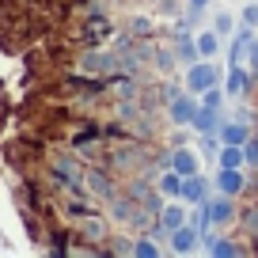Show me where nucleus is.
<instances>
[{"label":"nucleus","mask_w":258,"mask_h":258,"mask_svg":"<svg viewBox=\"0 0 258 258\" xmlns=\"http://www.w3.org/2000/svg\"><path fill=\"white\" fill-rule=\"evenodd\" d=\"M217 84H224V73H220V64L213 57H198L194 64H186V91L202 95V91L217 88Z\"/></svg>","instance_id":"nucleus-1"},{"label":"nucleus","mask_w":258,"mask_h":258,"mask_svg":"<svg viewBox=\"0 0 258 258\" xmlns=\"http://www.w3.org/2000/svg\"><path fill=\"white\" fill-rule=\"evenodd\" d=\"M190 224V209H186L182 198H167V202L160 205V213H156V228H160L163 235H171L175 228Z\"/></svg>","instance_id":"nucleus-2"},{"label":"nucleus","mask_w":258,"mask_h":258,"mask_svg":"<svg viewBox=\"0 0 258 258\" xmlns=\"http://www.w3.org/2000/svg\"><path fill=\"white\" fill-rule=\"evenodd\" d=\"M209 228L213 232H220V228H232L235 220H239V205H235V198H228V194H220V198H209Z\"/></svg>","instance_id":"nucleus-3"},{"label":"nucleus","mask_w":258,"mask_h":258,"mask_svg":"<svg viewBox=\"0 0 258 258\" xmlns=\"http://www.w3.org/2000/svg\"><path fill=\"white\" fill-rule=\"evenodd\" d=\"M198 106H202V99L194 95V91H178V95L167 103V118L175 121V125H190L194 114H198Z\"/></svg>","instance_id":"nucleus-4"},{"label":"nucleus","mask_w":258,"mask_h":258,"mask_svg":"<svg viewBox=\"0 0 258 258\" xmlns=\"http://www.w3.org/2000/svg\"><path fill=\"white\" fill-rule=\"evenodd\" d=\"M254 88V76H250V64H228V76H224V91L232 99H243L250 95Z\"/></svg>","instance_id":"nucleus-5"},{"label":"nucleus","mask_w":258,"mask_h":258,"mask_svg":"<svg viewBox=\"0 0 258 258\" xmlns=\"http://www.w3.org/2000/svg\"><path fill=\"white\" fill-rule=\"evenodd\" d=\"M213 186H217V194H228V198H239L243 190H247V175H243V167H220L217 178H213Z\"/></svg>","instance_id":"nucleus-6"},{"label":"nucleus","mask_w":258,"mask_h":258,"mask_svg":"<svg viewBox=\"0 0 258 258\" xmlns=\"http://www.w3.org/2000/svg\"><path fill=\"white\" fill-rule=\"evenodd\" d=\"M250 121L247 118H232V121H220V129H217V137H220V145H247L250 141Z\"/></svg>","instance_id":"nucleus-7"},{"label":"nucleus","mask_w":258,"mask_h":258,"mask_svg":"<svg viewBox=\"0 0 258 258\" xmlns=\"http://www.w3.org/2000/svg\"><path fill=\"white\" fill-rule=\"evenodd\" d=\"M114 64H118V53H110V49H91V53L80 57V73L99 76V73H110Z\"/></svg>","instance_id":"nucleus-8"},{"label":"nucleus","mask_w":258,"mask_h":258,"mask_svg":"<svg viewBox=\"0 0 258 258\" xmlns=\"http://www.w3.org/2000/svg\"><path fill=\"white\" fill-rule=\"evenodd\" d=\"M198 247H202V232L194 224H182V228L171 232V250H175V254H194Z\"/></svg>","instance_id":"nucleus-9"},{"label":"nucleus","mask_w":258,"mask_h":258,"mask_svg":"<svg viewBox=\"0 0 258 258\" xmlns=\"http://www.w3.org/2000/svg\"><path fill=\"white\" fill-rule=\"evenodd\" d=\"M171 167H175L178 175H198V171H202V152H194V145L175 148V152H171Z\"/></svg>","instance_id":"nucleus-10"},{"label":"nucleus","mask_w":258,"mask_h":258,"mask_svg":"<svg viewBox=\"0 0 258 258\" xmlns=\"http://www.w3.org/2000/svg\"><path fill=\"white\" fill-rule=\"evenodd\" d=\"M182 202H186V205H202V202H209V182L202 178V171L182 178Z\"/></svg>","instance_id":"nucleus-11"},{"label":"nucleus","mask_w":258,"mask_h":258,"mask_svg":"<svg viewBox=\"0 0 258 258\" xmlns=\"http://www.w3.org/2000/svg\"><path fill=\"white\" fill-rule=\"evenodd\" d=\"M220 121H224V114L220 110H209V106H198V114H194V133H217Z\"/></svg>","instance_id":"nucleus-12"},{"label":"nucleus","mask_w":258,"mask_h":258,"mask_svg":"<svg viewBox=\"0 0 258 258\" xmlns=\"http://www.w3.org/2000/svg\"><path fill=\"white\" fill-rule=\"evenodd\" d=\"M250 42H254V27H243V31L235 34V42H232L228 64H243V61H247V53H250Z\"/></svg>","instance_id":"nucleus-13"},{"label":"nucleus","mask_w":258,"mask_h":258,"mask_svg":"<svg viewBox=\"0 0 258 258\" xmlns=\"http://www.w3.org/2000/svg\"><path fill=\"white\" fill-rule=\"evenodd\" d=\"M182 178L186 175H178L175 167H167L160 178H156V190H160L163 198H182Z\"/></svg>","instance_id":"nucleus-14"},{"label":"nucleus","mask_w":258,"mask_h":258,"mask_svg":"<svg viewBox=\"0 0 258 258\" xmlns=\"http://www.w3.org/2000/svg\"><path fill=\"white\" fill-rule=\"evenodd\" d=\"M220 167H247V156H243V145H220L217 152Z\"/></svg>","instance_id":"nucleus-15"},{"label":"nucleus","mask_w":258,"mask_h":258,"mask_svg":"<svg viewBox=\"0 0 258 258\" xmlns=\"http://www.w3.org/2000/svg\"><path fill=\"white\" fill-rule=\"evenodd\" d=\"M194 42H198V53H202V57H217L220 53V34L213 31V27L202 31V34H194Z\"/></svg>","instance_id":"nucleus-16"},{"label":"nucleus","mask_w":258,"mask_h":258,"mask_svg":"<svg viewBox=\"0 0 258 258\" xmlns=\"http://www.w3.org/2000/svg\"><path fill=\"white\" fill-rule=\"evenodd\" d=\"M194 148L202 152V160H213V156L220 152V137H217V133H198V145H194Z\"/></svg>","instance_id":"nucleus-17"},{"label":"nucleus","mask_w":258,"mask_h":258,"mask_svg":"<svg viewBox=\"0 0 258 258\" xmlns=\"http://www.w3.org/2000/svg\"><path fill=\"white\" fill-rule=\"evenodd\" d=\"M209 254H213V258H224V254L232 258V254H247V250L235 247L232 239H224V235H220V239H213V243H209Z\"/></svg>","instance_id":"nucleus-18"},{"label":"nucleus","mask_w":258,"mask_h":258,"mask_svg":"<svg viewBox=\"0 0 258 258\" xmlns=\"http://www.w3.org/2000/svg\"><path fill=\"white\" fill-rule=\"evenodd\" d=\"M133 258H160V247H156L148 235H137V239H133Z\"/></svg>","instance_id":"nucleus-19"},{"label":"nucleus","mask_w":258,"mask_h":258,"mask_svg":"<svg viewBox=\"0 0 258 258\" xmlns=\"http://www.w3.org/2000/svg\"><path fill=\"white\" fill-rule=\"evenodd\" d=\"M106 34H110V19H91V23H88V31H84V38H88V42H99V38H106Z\"/></svg>","instance_id":"nucleus-20"},{"label":"nucleus","mask_w":258,"mask_h":258,"mask_svg":"<svg viewBox=\"0 0 258 258\" xmlns=\"http://www.w3.org/2000/svg\"><path fill=\"white\" fill-rule=\"evenodd\" d=\"M224 95H228V91H224V88H220V84H217V88L202 91V95H198V99H202V106H209V110H220V106H224Z\"/></svg>","instance_id":"nucleus-21"},{"label":"nucleus","mask_w":258,"mask_h":258,"mask_svg":"<svg viewBox=\"0 0 258 258\" xmlns=\"http://www.w3.org/2000/svg\"><path fill=\"white\" fill-rule=\"evenodd\" d=\"M239 224L250 235H258V205H239Z\"/></svg>","instance_id":"nucleus-22"},{"label":"nucleus","mask_w":258,"mask_h":258,"mask_svg":"<svg viewBox=\"0 0 258 258\" xmlns=\"http://www.w3.org/2000/svg\"><path fill=\"white\" fill-rule=\"evenodd\" d=\"M213 31H217L220 38H228V34L235 31V16H228V12H220V16L213 19Z\"/></svg>","instance_id":"nucleus-23"},{"label":"nucleus","mask_w":258,"mask_h":258,"mask_svg":"<svg viewBox=\"0 0 258 258\" xmlns=\"http://www.w3.org/2000/svg\"><path fill=\"white\" fill-rule=\"evenodd\" d=\"M239 23H243V27H254V31H258V4H254V0H250V4H243Z\"/></svg>","instance_id":"nucleus-24"},{"label":"nucleus","mask_w":258,"mask_h":258,"mask_svg":"<svg viewBox=\"0 0 258 258\" xmlns=\"http://www.w3.org/2000/svg\"><path fill=\"white\" fill-rule=\"evenodd\" d=\"M243 156H247V167H258V133H250V141L243 145Z\"/></svg>","instance_id":"nucleus-25"},{"label":"nucleus","mask_w":258,"mask_h":258,"mask_svg":"<svg viewBox=\"0 0 258 258\" xmlns=\"http://www.w3.org/2000/svg\"><path fill=\"white\" fill-rule=\"evenodd\" d=\"M205 8H209V0H186V12H190V19H198Z\"/></svg>","instance_id":"nucleus-26"},{"label":"nucleus","mask_w":258,"mask_h":258,"mask_svg":"<svg viewBox=\"0 0 258 258\" xmlns=\"http://www.w3.org/2000/svg\"><path fill=\"white\" fill-rule=\"evenodd\" d=\"M247 61H250V76H254V84H258V38L250 42V53H247Z\"/></svg>","instance_id":"nucleus-27"}]
</instances>
